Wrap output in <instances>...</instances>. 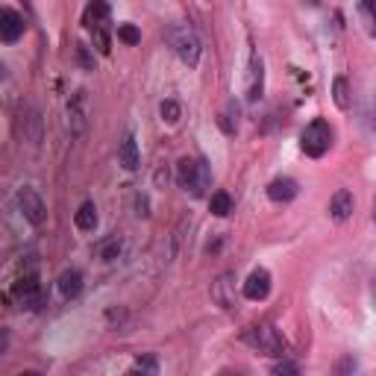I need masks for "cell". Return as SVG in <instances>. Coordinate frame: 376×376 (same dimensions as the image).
Segmentation results:
<instances>
[{
	"label": "cell",
	"mask_w": 376,
	"mask_h": 376,
	"mask_svg": "<svg viewBox=\"0 0 376 376\" xmlns=\"http://www.w3.org/2000/svg\"><path fill=\"white\" fill-rule=\"evenodd\" d=\"M361 15L368 18V30H370V35L376 39V0H364V3H361Z\"/></svg>",
	"instance_id": "cell-22"
},
{
	"label": "cell",
	"mask_w": 376,
	"mask_h": 376,
	"mask_svg": "<svg viewBox=\"0 0 376 376\" xmlns=\"http://www.w3.org/2000/svg\"><path fill=\"white\" fill-rule=\"evenodd\" d=\"M229 285H232V274H223V276H218L215 288H212V294H215V300L223 306V309H232V306H235V297L229 294Z\"/></svg>",
	"instance_id": "cell-16"
},
{
	"label": "cell",
	"mask_w": 376,
	"mask_h": 376,
	"mask_svg": "<svg viewBox=\"0 0 376 376\" xmlns=\"http://www.w3.org/2000/svg\"><path fill=\"white\" fill-rule=\"evenodd\" d=\"M135 364H138L141 370H147L150 376L156 373V359H153V356H138V361H135Z\"/></svg>",
	"instance_id": "cell-25"
},
{
	"label": "cell",
	"mask_w": 376,
	"mask_h": 376,
	"mask_svg": "<svg viewBox=\"0 0 376 376\" xmlns=\"http://www.w3.org/2000/svg\"><path fill=\"white\" fill-rule=\"evenodd\" d=\"M297 194H300V185L294 182L291 176H276V180L267 185V197L274 200V203H291Z\"/></svg>",
	"instance_id": "cell-9"
},
{
	"label": "cell",
	"mask_w": 376,
	"mask_h": 376,
	"mask_svg": "<svg viewBox=\"0 0 376 376\" xmlns=\"http://www.w3.org/2000/svg\"><path fill=\"white\" fill-rule=\"evenodd\" d=\"M24 30H27V24H24V18L15 9H9V6L0 9V39L6 44H15L24 35Z\"/></svg>",
	"instance_id": "cell-7"
},
{
	"label": "cell",
	"mask_w": 376,
	"mask_h": 376,
	"mask_svg": "<svg viewBox=\"0 0 376 376\" xmlns=\"http://www.w3.org/2000/svg\"><path fill=\"white\" fill-rule=\"evenodd\" d=\"M373 220H376V206H373Z\"/></svg>",
	"instance_id": "cell-30"
},
{
	"label": "cell",
	"mask_w": 376,
	"mask_h": 376,
	"mask_svg": "<svg viewBox=\"0 0 376 376\" xmlns=\"http://www.w3.org/2000/svg\"><path fill=\"white\" fill-rule=\"evenodd\" d=\"M176 180L185 188L191 197H203L212 185V171L203 159H188L182 156L180 164H176Z\"/></svg>",
	"instance_id": "cell-1"
},
{
	"label": "cell",
	"mask_w": 376,
	"mask_h": 376,
	"mask_svg": "<svg viewBox=\"0 0 376 376\" xmlns=\"http://www.w3.org/2000/svg\"><path fill=\"white\" fill-rule=\"evenodd\" d=\"M332 100H335L338 109H350V86H347L344 77H338L332 82Z\"/></svg>",
	"instance_id": "cell-19"
},
{
	"label": "cell",
	"mask_w": 376,
	"mask_h": 376,
	"mask_svg": "<svg viewBox=\"0 0 376 376\" xmlns=\"http://www.w3.org/2000/svg\"><path fill=\"white\" fill-rule=\"evenodd\" d=\"M124 376H150V373H147V370H141V368H138V364H135V368H133V370H126Z\"/></svg>",
	"instance_id": "cell-27"
},
{
	"label": "cell",
	"mask_w": 376,
	"mask_h": 376,
	"mask_svg": "<svg viewBox=\"0 0 376 376\" xmlns=\"http://www.w3.org/2000/svg\"><path fill=\"white\" fill-rule=\"evenodd\" d=\"M21 376H41V373H35V370H27V373H21Z\"/></svg>",
	"instance_id": "cell-29"
},
{
	"label": "cell",
	"mask_w": 376,
	"mask_h": 376,
	"mask_svg": "<svg viewBox=\"0 0 376 376\" xmlns=\"http://www.w3.org/2000/svg\"><path fill=\"white\" fill-rule=\"evenodd\" d=\"M135 209H138V215H141V218H147V215H150V212H147V197H144V194H138V197H135Z\"/></svg>",
	"instance_id": "cell-26"
},
{
	"label": "cell",
	"mask_w": 376,
	"mask_h": 376,
	"mask_svg": "<svg viewBox=\"0 0 376 376\" xmlns=\"http://www.w3.org/2000/svg\"><path fill=\"white\" fill-rule=\"evenodd\" d=\"M274 376H300V368H297L294 361L282 359V361H276V364H274Z\"/></svg>",
	"instance_id": "cell-23"
},
{
	"label": "cell",
	"mask_w": 376,
	"mask_h": 376,
	"mask_svg": "<svg viewBox=\"0 0 376 376\" xmlns=\"http://www.w3.org/2000/svg\"><path fill=\"white\" fill-rule=\"evenodd\" d=\"M370 294H373V303H376V276H373V285H370Z\"/></svg>",
	"instance_id": "cell-28"
},
{
	"label": "cell",
	"mask_w": 376,
	"mask_h": 376,
	"mask_svg": "<svg viewBox=\"0 0 376 376\" xmlns=\"http://www.w3.org/2000/svg\"><path fill=\"white\" fill-rule=\"evenodd\" d=\"M106 18H109V3H100V0H94V3H88V9H86V27H103L106 24Z\"/></svg>",
	"instance_id": "cell-17"
},
{
	"label": "cell",
	"mask_w": 376,
	"mask_h": 376,
	"mask_svg": "<svg viewBox=\"0 0 376 376\" xmlns=\"http://www.w3.org/2000/svg\"><path fill=\"white\" fill-rule=\"evenodd\" d=\"M244 297L247 300H253V303H258V300H265L267 294H270V274L265 267H256L250 276H247V282H244Z\"/></svg>",
	"instance_id": "cell-8"
},
{
	"label": "cell",
	"mask_w": 376,
	"mask_h": 376,
	"mask_svg": "<svg viewBox=\"0 0 376 376\" xmlns=\"http://www.w3.org/2000/svg\"><path fill=\"white\" fill-rule=\"evenodd\" d=\"M18 209L32 227H41V223L47 220V206H44V200L39 197L35 188H21L18 191Z\"/></svg>",
	"instance_id": "cell-6"
},
{
	"label": "cell",
	"mask_w": 376,
	"mask_h": 376,
	"mask_svg": "<svg viewBox=\"0 0 376 376\" xmlns=\"http://www.w3.org/2000/svg\"><path fill=\"white\" fill-rule=\"evenodd\" d=\"M94 44H97L100 53H109V35H106L103 27H94Z\"/></svg>",
	"instance_id": "cell-24"
},
{
	"label": "cell",
	"mask_w": 376,
	"mask_h": 376,
	"mask_svg": "<svg viewBox=\"0 0 376 376\" xmlns=\"http://www.w3.org/2000/svg\"><path fill=\"white\" fill-rule=\"evenodd\" d=\"M262 86H265V70H262V56L253 53L250 59V82H247V100L256 103L262 97Z\"/></svg>",
	"instance_id": "cell-11"
},
{
	"label": "cell",
	"mask_w": 376,
	"mask_h": 376,
	"mask_svg": "<svg viewBox=\"0 0 376 376\" xmlns=\"http://www.w3.org/2000/svg\"><path fill=\"white\" fill-rule=\"evenodd\" d=\"M329 215H332V220H347L352 215V194L347 191V188H338V191L332 194V200H329Z\"/></svg>",
	"instance_id": "cell-12"
},
{
	"label": "cell",
	"mask_w": 376,
	"mask_h": 376,
	"mask_svg": "<svg viewBox=\"0 0 376 376\" xmlns=\"http://www.w3.org/2000/svg\"><path fill=\"white\" fill-rule=\"evenodd\" d=\"M329 144H332V129H329V124L321 121V118L312 121L300 135V147H303L306 156H312V159H321L329 150Z\"/></svg>",
	"instance_id": "cell-4"
},
{
	"label": "cell",
	"mask_w": 376,
	"mask_h": 376,
	"mask_svg": "<svg viewBox=\"0 0 376 376\" xmlns=\"http://www.w3.org/2000/svg\"><path fill=\"white\" fill-rule=\"evenodd\" d=\"M209 209H212V215L227 218L232 212V197L227 191H215V194H212V200H209Z\"/></svg>",
	"instance_id": "cell-18"
},
{
	"label": "cell",
	"mask_w": 376,
	"mask_h": 376,
	"mask_svg": "<svg viewBox=\"0 0 376 376\" xmlns=\"http://www.w3.org/2000/svg\"><path fill=\"white\" fill-rule=\"evenodd\" d=\"M56 288H59V294H62L65 300L79 297V291H82V274H79V270H65V274L56 279Z\"/></svg>",
	"instance_id": "cell-13"
},
{
	"label": "cell",
	"mask_w": 376,
	"mask_h": 376,
	"mask_svg": "<svg viewBox=\"0 0 376 376\" xmlns=\"http://www.w3.org/2000/svg\"><path fill=\"white\" fill-rule=\"evenodd\" d=\"M124 250V241H121V235H109L106 241H100L97 247H94V253H97L100 262H115L118 256H121Z\"/></svg>",
	"instance_id": "cell-14"
},
{
	"label": "cell",
	"mask_w": 376,
	"mask_h": 376,
	"mask_svg": "<svg viewBox=\"0 0 376 376\" xmlns=\"http://www.w3.org/2000/svg\"><path fill=\"white\" fill-rule=\"evenodd\" d=\"M12 297H15L18 306H24V309H41L44 291H41L39 274H35V270H24V276H18L15 285H12Z\"/></svg>",
	"instance_id": "cell-5"
},
{
	"label": "cell",
	"mask_w": 376,
	"mask_h": 376,
	"mask_svg": "<svg viewBox=\"0 0 376 376\" xmlns=\"http://www.w3.org/2000/svg\"><path fill=\"white\" fill-rule=\"evenodd\" d=\"M118 162H121L126 171H138L141 156H138V144H135V135L133 133H126L121 138V147H118Z\"/></svg>",
	"instance_id": "cell-10"
},
{
	"label": "cell",
	"mask_w": 376,
	"mask_h": 376,
	"mask_svg": "<svg viewBox=\"0 0 376 376\" xmlns=\"http://www.w3.org/2000/svg\"><path fill=\"white\" fill-rule=\"evenodd\" d=\"M241 338L253 350L265 352V356H282V350H285V341H282V335L270 323H250V326L244 329Z\"/></svg>",
	"instance_id": "cell-2"
},
{
	"label": "cell",
	"mask_w": 376,
	"mask_h": 376,
	"mask_svg": "<svg viewBox=\"0 0 376 376\" xmlns=\"http://www.w3.org/2000/svg\"><path fill=\"white\" fill-rule=\"evenodd\" d=\"M168 41L176 50V56H180L188 68H194L200 62V50H203V47H200L197 32L188 27V24H176V27H171L168 30Z\"/></svg>",
	"instance_id": "cell-3"
},
{
	"label": "cell",
	"mask_w": 376,
	"mask_h": 376,
	"mask_svg": "<svg viewBox=\"0 0 376 376\" xmlns=\"http://www.w3.org/2000/svg\"><path fill=\"white\" fill-rule=\"evenodd\" d=\"M180 115H182V109H180V103H176V100H164L162 103V118L168 124H176V121H180Z\"/></svg>",
	"instance_id": "cell-21"
},
{
	"label": "cell",
	"mask_w": 376,
	"mask_h": 376,
	"mask_svg": "<svg viewBox=\"0 0 376 376\" xmlns=\"http://www.w3.org/2000/svg\"><path fill=\"white\" fill-rule=\"evenodd\" d=\"M74 223H77V229H82V232H91L94 227H97V209H94L91 200H88V203H82V206L77 209Z\"/></svg>",
	"instance_id": "cell-15"
},
{
	"label": "cell",
	"mask_w": 376,
	"mask_h": 376,
	"mask_svg": "<svg viewBox=\"0 0 376 376\" xmlns=\"http://www.w3.org/2000/svg\"><path fill=\"white\" fill-rule=\"evenodd\" d=\"M118 39H121L124 44H138L141 32H138V27H133V24H121V27H118Z\"/></svg>",
	"instance_id": "cell-20"
}]
</instances>
